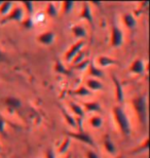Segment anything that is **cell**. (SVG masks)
Wrapping results in <instances>:
<instances>
[{
    "mask_svg": "<svg viewBox=\"0 0 150 158\" xmlns=\"http://www.w3.org/2000/svg\"><path fill=\"white\" fill-rule=\"evenodd\" d=\"M134 109L137 113L139 121L144 127L147 126L148 122V112H147V100L144 96H139L133 100Z\"/></svg>",
    "mask_w": 150,
    "mask_h": 158,
    "instance_id": "obj_1",
    "label": "cell"
},
{
    "mask_svg": "<svg viewBox=\"0 0 150 158\" xmlns=\"http://www.w3.org/2000/svg\"><path fill=\"white\" fill-rule=\"evenodd\" d=\"M113 115L115 118L116 123L119 126L120 131L122 132L124 135H131V124L129 121V118L126 116V113L124 110L121 108L120 106H116L113 108Z\"/></svg>",
    "mask_w": 150,
    "mask_h": 158,
    "instance_id": "obj_2",
    "label": "cell"
},
{
    "mask_svg": "<svg viewBox=\"0 0 150 158\" xmlns=\"http://www.w3.org/2000/svg\"><path fill=\"white\" fill-rule=\"evenodd\" d=\"M84 44H85L84 41H82V40L77 41L75 44H73V45L70 47V49L67 52V53L65 55V61L68 62V63H71L73 61V59H74L75 56L82 50Z\"/></svg>",
    "mask_w": 150,
    "mask_h": 158,
    "instance_id": "obj_3",
    "label": "cell"
},
{
    "mask_svg": "<svg viewBox=\"0 0 150 158\" xmlns=\"http://www.w3.org/2000/svg\"><path fill=\"white\" fill-rule=\"evenodd\" d=\"M123 43V34L118 27L113 25L111 29V45L113 47H120Z\"/></svg>",
    "mask_w": 150,
    "mask_h": 158,
    "instance_id": "obj_4",
    "label": "cell"
},
{
    "mask_svg": "<svg viewBox=\"0 0 150 158\" xmlns=\"http://www.w3.org/2000/svg\"><path fill=\"white\" fill-rule=\"evenodd\" d=\"M67 135H68V137L70 139L73 138L79 142H82V143H84V144L90 145V146H95L92 138L88 134H87V132H84V131H79L78 132H68Z\"/></svg>",
    "mask_w": 150,
    "mask_h": 158,
    "instance_id": "obj_5",
    "label": "cell"
},
{
    "mask_svg": "<svg viewBox=\"0 0 150 158\" xmlns=\"http://www.w3.org/2000/svg\"><path fill=\"white\" fill-rule=\"evenodd\" d=\"M24 18V9L21 6H17L7 15V17L4 19V22L8 21H15V22H21Z\"/></svg>",
    "mask_w": 150,
    "mask_h": 158,
    "instance_id": "obj_6",
    "label": "cell"
},
{
    "mask_svg": "<svg viewBox=\"0 0 150 158\" xmlns=\"http://www.w3.org/2000/svg\"><path fill=\"white\" fill-rule=\"evenodd\" d=\"M56 38V35L53 31H47V32H44L42 34H40L39 36L37 37V41L43 45H50V44L54 43Z\"/></svg>",
    "mask_w": 150,
    "mask_h": 158,
    "instance_id": "obj_7",
    "label": "cell"
},
{
    "mask_svg": "<svg viewBox=\"0 0 150 158\" xmlns=\"http://www.w3.org/2000/svg\"><path fill=\"white\" fill-rule=\"evenodd\" d=\"M130 71L132 73H135V74H138V75H142L144 73L145 71V65H144V62L140 59H137L135 60L132 65L130 67Z\"/></svg>",
    "mask_w": 150,
    "mask_h": 158,
    "instance_id": "obj_8",
    "label": "cell"
},
{
    "mask_svg": "<svg viewBox=\"0 0 150 158\" xmlns=\"http://www.w3.org/2000/svg\"><path fill=\"white\" fill-rule=\"evenodd\" d=\"M112 79H113L114 85H115V98H116V101L119 104H121L123 102V99H124V93L122 90V85H121L120 81L115 76H112Z\"/></svg>",
    "mask_w": 150,
    "mask_h": 158,
    "instance_id": "obj_9",
    "label": "cell"
},
{
    "mask_svg": "<svg viewBox=\"0 0 150 158\" xmlns=\"http://www.w3.org/2000/svg\"><path fill=\"white\" fill-rule=\"evenodd\" d=\"M80 17L82 19H84V20H87L90 24L94 23V20H92V10L90 7V3L84 2V4H82V10H81Z\"/></svg>",
    "mask_w": 150,
    "mask_h": 158,
    "instance_id": "obj_10",
    "label": "cell"
},
{
    "mask_svg": "<svg viewBox=\"0 0 150 158\" xmlns=\"http://www.w3.org/2000/svg\"><path fill=\"white\" fill-rule=\"evenodd\" d=\"M98 64L100 67L105 68V67H108V66H111V65L118 64V63H117L115 60H113L112 58H109V56H101L98 58Z\"/></svg>",
    "mask_w": 150,
    "mask_h": 158,
    "instance_id": "obj_11",
    "label": "cell"
},
{
    "mask_svg": "<svg viewBox=\"0 0 150 158\" xmlns=\"http://www.w3.org/2000/svg\"><path fill=\"white\" fill-rule=\"evenodd\" d=\"M87 88L88 90H101L103 88V84L97 79L91 78L87 80Z\"/></svg>",
    "mask_w": 150,
    "mask_h": 158,
    "instance_id": "obj_12",
    "label": "cell"
},
{
    "mask_svg": "<svg viewBox=\"0 0 150 158\" xmlns=\"http://www.w3.org/2000/svg\"><path fill=\"white\" fill-rule=\"evenodd\" d=\"M4 102L6 105L11 109H20L22 107V102L18 99V98H14V97L6 98Z\"/></svg>",
    "mask_w": 150,
    "mask_h": 158,
    "instance_id": "obj_13",
    "label": "cell"
},
{
    "mask_svg": "<svg viewBox=\"0 0 150 158\" xmlns=\"http://www.w3.org/2000/svg\"><path fill=\"white\" fill-rule=\"evenodd\" d=\"M88 73L91 76L95 78H103L104 77V72L101 70V68L96 67L94 64L88 65Z\"/></svg>",
    "mask_w": 150,
    "mask_h": 158,
    "instance_id": "obj_14",
    "label": "cell"
},
{
    "mask_svg": "<svg viewBox=\"0 0 150 158\" xmlns=\"http://www.w3.org/2000/svg\"><path fill=\"white\" fill-rule=\"evenodd\" d=\"M122 19H123V22H124V24H126V26L129 28V29H134V28L136 27L137 21L133 15L126 14V15H123Z\"/></svg>",
    "mask_w": 150,
    "mask_h": 158,
    "instance_id": "obj_15",
    "label": "cell"
},
{
    "mask_svg": "<svg viewBox=\"0 0 150 158\" xmlns=\"http://www.w3.org/2000/svg\"><path fill=\"white\" fill-rule=\"evenodd\" d=\"M72 33H73V35L75 37H77V38H85L88 35L87 30L82 26H74L72 28Z\"/></svg>",
    "mask_w": 150,
    "mask_h": 158,
    "instance_id": "obj_16",
    "label": "cell"
},
{
    "mask_svg": "<svg viewBox=\"0 0 150 158\" xmlns=\"http://www.w3.org/2000/svg\"><path fill=\"white\" fill-rule=\"evenodd\" d=\"M104 147L109 154H115V152H116L115 146H114L113 142L111 141L110 137H106L104 139Z\"/></svg>",
    "mask_w": 150,
    "mask_h": 158,
    "instance_id": "obj_17",
    "label": "cell"
},
{
    "mask_svg": "<svg viewBox=\"0 0 150 158\" xmlns=\"http://www.w3.org/2000/svg\"><path fill=\"white\" fill-rule=\"evenodd\" d=\"M84 108L88 112H100L101 106L97 102H88L84 103Z\"/></svg>",
    "mask_w": 150,
    "mask_h": 158,
    "instance_id": "obj_18",
    "label": "cell"
},
{
    "mask_svg": "<svg viewBox=\"0 0 150 158\" xmlns=\"http://www.w3.org/2000/svg\"><path fill=\"white\" fill-rule=\"evenodd\" d=\"M70 108L72 109V111L78 116L77 118H82L84 117V110L82 109V107H80L78 104L76 103H70Z\"/></svg>",
    "mask_w": 150,
    "mask_h": 158,
    "instance_id": "obj_19",
    "label": "cell"
},
{
    "mask_svg": "<svg viewBox=\"0 0 150 158\" xmlns=\"http://www.w3.org/2000/svg\"><path fill=\"white\" fill-rule=\"evenodd\" d=\"M46 14L50 18H57V17H58V9H57L55 3H52V2L47 3Z\"/></svg>",
    "mask_w": 150,
    "mask_h": 158,
    "instance_id": "obj_20",
    "label": "cell"
},
{
    "mask_svg": "<svg viewBox=\"0 0 150 158\" xmlns=\"http://www.w3.org/2000/svg\"><path fill=\"white\" fill-rule=\"evenodd\" d=\"M14 5L12 2H3L0 5V15H7L9 12L11 11V7Z\"/></svg>",
    "mask_w": 150,
    "mask_h": 158,
    "instance_id": "obj_21",
    "label": "cell"
},
{
    "mask_svg": "<svg viewBox=\"0 0 150 158\" xmlns=\"http://www.w3.org/2000/svg\"><path fill=\"white\" fill-rule=\"evenodd\" d=\"M90 123L92 127L95 128H100L102 125H103V119L100 116H94L90 119Z\"/></svg>",
    "mask_w": 150,
    "mask_h": 158,
    "instance_id": "obj_22",
    "label": "cell"
},
{
    "mask_svg": "<svg viewBox=\"0 0 150 158\" xmlns=\"http://www.w3.org/2000/svg\"><path fill=\"white\" fill-rule=\"evenodd\" d=\"M63 111V115H64V117H65V119H66V121L68 122V124L70 125V126H72V127H74V128H77V124H76V119L75 118H73L71 115L70 114H68L65 110H62Z\"/></svg>",
    "mask_w": 150,
    "mask_h": 158,
    "instance_id": "obj_23",
    "label": "cell"
},
{
    "mask_svg": "<svg viewBox=\"0 0 150 158\" xmlns=\"http://www.w3.org/2000/svg\"><path fill=\"white\" fill-rule=\"evenodd\" d=\"M70 144H71V139H70V138L68 137L65 141L63 142L62 145H61V146L59 147V153H60V154L66 153L67 151H68V149H69Z\"/></svg>",
    "mask_w": 150,
    "mask_h": 158,
    "instance_id": "obj_24",
    "label": "cell"
},
{
    "mask_svg": "<svg viewBox=\"0 0 150 158\" xmlns=\"http://www.w3.org/2000/svg\"><path fill=\"white\" fill-rule=\"evenodd\" d=\"M74 94H76V96H79V97H88V96H91L92 91L88 90L87 87L81 86V87H79L78 89H76L74 91Z\"/></svg>",
    "mask_w": 150,
    "mask_h": 158,
    "instance_id": "obj_25",
    "label": "cell"
},
{
    "mask_svg": "<svg viewBox=\"0 0 150 158\" xmlns=\"http://www.w3.org/2000/svg\"><path fill=\"white\" fill-rule=\"evenodd\" d=\"M85 56H87V52H84V50H81V52H79L78 55L76 56L74 59H73V61L71 62L72 64H73V66H75V65L79 64V63L84 62V58H85Z\"/></svg>",
    "mask_w": 150,
    "mask_h": 158,
    "instance_id": "obj_26",
    "label": "cell"
},
{
    "mask_svg": "<svg viewBox=\"0 0 150 158\" xmlns=\"http://www.w3.org/2000/svg\"><path fill=\"white\" fill-rule=\"evenodd\" d=\"M55 70L56 72H58L60 74H69V71L67 70L65 68V66H64L61 62H57L56 63V66H55Z\"/></svg>",
    "mask_w": 150,
    "mask_h": 158,
    "instance_id": "obj_27",
    "label": "cell"
},
{
    "mask_svg": "<svg viewBox=\"0 0 150 158\" xmlns=\"http://www.w3.org/2000/svg\"><path fill=\"white\" fill-rule=\"evenodd\" d=\"M73 6H74V2L72 1H66L63 3V12L64 14H70L73 9Z\"/></svg>",
    "mask_w": 150,
    "mask_h": 158,
    "instance_id": "obj_28",
    "label": "cell"
},
{
    "mask_svg": "<svg viewBox=\"0 0 150 158\" xmlns=\"http://www.w3.org/2000/svg\"><path fill=\"white\" fill-rule=\"evenodd\" d=\"M148 143H149V140L148 139H145L144 143H143L142 145H140V146L137 148V149L134 150L133 152L138 153V152H143V151H147L148 150Z\"/></svg>",
    "mask_w": 150,
    "mask_h": 158,
    "instance_id": "obj_29",
    "label": "cell"
},
{
    "mask_svg": "<svg viewBox=\"0 0 150 158\" xmlns=\"http://www.w3.org/2000/svg\"><path fill=\"white\" fill-rule=\"evenodd\" d=\"M88 65H90V61H88V60H84V62L79 63V64L75 65V66H73L72 68H73V69H76V70L81 71V70H84L85 68H88Z\"/></svg>",
    "mask_w": 150,
    "mask_h": 158,
    "instance_id": "obj_30",
    "label": "cell"
},
{
    "mask_svg": "<svg viewBox=\"0 0 150 158\" xmlns=\"http://www.w3.org/2000/svg\"><path fill=\"white\" fill-rule=\"evenodd\" d=\"M23 5L26 7L27 12L29 15H32L34 12V3L33 2H23Z\"/></svg>",
    "mask_w": 150,
    "mask_h": 158,
    "instance_id": "obj_31",
    "label": "cell"
},
{
    "mask_svg": "<svg viewBox=\"0 0 150 158\" xmlns=\"http://www.w3.org/2000/svg\"><path fill=\"white\" fill-rule=\"evenodd\" d=\"M23 25H24L25 28H27V29H30V28L33 27V25H35V24H34L33 19H32V18H28V20L25 21L24 23H23Z\"/></svg>",
    "mask_w": 150,
    "mask_h": 158,
    "instance_id": "obj_32",
    "label": "cell"
},
{
    "mask_svg": "<svg viewBox=\"0 0 150 158\" xmlns=\"http://www.w3.org/2000/svg\"><path fill=\"white\" fill-rule=\"evenodd\" d=\"M87 157L88 158H100V156L98 155L97 153L95 152V151L92 150H88L87 152Z\"/></svg>",
    "mask_w": 150,
    "mask_h": 158,
    "instance_id": "obj_33",
    "label": "cell"
},
{
    "mask_svg": "<svg viewBox=\"0 0 150 158\" xmlns=\"http://www.w3.org/2000/svg\"><path fill=\"white\" fill-rule=\"evenodd\" d=\"M45 155H46V158H56L55 152H54V150L52 149H47Z\"/></svg>",
    "mask_w": 150,
    "mask_h": 158,
    "instance_id": "obj_34",
    "label": "cell"
},
{
    "mask_svg": "<svg viewBox=\"0 0 150 158\" xmlns=\"http://www.w3.org/2000/svg\"><path fill=\"white\" fill-rule=\"evenodd\" d=\"M5 131V122L2 118H0V132H4Z\"/></svg>",
    "mask_w": 150,
    "mask_h": 158,
    "instance_id": "obj_35",
    "label": "cell"
},
{
    "mask_svg": "<svg viewBox=\"0 0 150 158\" xmlns=\"http://www.w3.org/2000/svg\"><path fill=\"white\" fill-rule=\"evenodd\" d=\"M5 60V56H4V53H3L1 50H0V62H3Z\"/></svg>",
    "mask_w": 150,
    "mask_h": 158,
    "instance_id": "obj_36",
    "label": "cell"
},
{
    "mask_svg": "<svg viewBox=\"0 0 150 158\" xmlns=\"http://www.w3.org/2000/svg\"><path fill=\"white\" fill-rule=\"evenodd\" d=\"M115 158H124L122 155H119V156H117V157H115Z\"/></svg>",
    "mask_w": 150,
    "mask_h": 158,
    "instance_id": "obj_37",
    "label": "cell"
},
{
    "mask_svg": "<svg viewBox=\"0 0 150 158\" xmlns=\"http://www.w3.org/2000/svg\"><path fill=\"white\" fill-rule=\"evenodd\" d=\"M66 158H73V157H72V155H69L68 157H66Z\"/></svg>",
    "mask_w": 150,
    "mask_h": 158,
    "instance_id": "obj_38",
    "label": "cell"
},
{
    "mask_svg": "<svg viewBox=\"0 0 150 158\" xmlns=\"http://www.w3.org/2000/svg\"><path fill=\"white\" fill-rule=\"evenodd\" d=\"M1 3H2V2H0V5H1Z\"/></svg>",
    "mask_w": 150,
    "mask_h": 158,
    "instance_id": "obj_39",
    "label": "cell"
}]
</instances>
